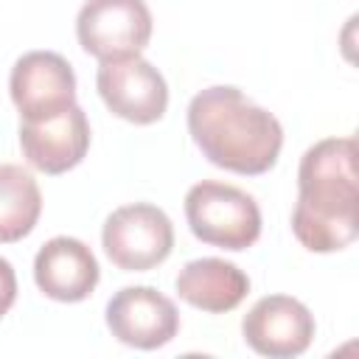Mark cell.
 Here are the masks:
<instances>
[{"mask_svg":"<svg viewBox=\"0 0 359 359\" xmlns=\"http://www.w3.org/2000/svg\"><path fill=\"white\" fill-rule=\"evenodd\" d=\"M146 0H87L76 17V39L98 62L140 56L151 39Z\"/></svg>","mask_w":359,"mask_h":359,"instance_id":"cell-5","label":"cell"},{"mask_svg":"<svg viewBox=\"0 0 359 359\" xmlns=\"http://www.w3.org/2000/svg\"><path fill=\"white\" fill-rule=\"evenodd\" d=\"M8 93L20 118L36 123L76 104V73L62 53L28 50L11 67Z\"/></svg>","mask_w":359,"mask_h":359,"instance_id":"cell-7","label":"cell"},{"mask_svg":"<svg viewBox=\"0 0 359 359\" xmlns=\"http://www.w3.org/2000/svg\"><path fill=\"white\" fill-rule=\"evenodd\" d=\"M107 258L123 272H149L174 250V224L168 213L149 202L115 208L101 227Z\"/></svg>","mask_w":359,"mask_h":359,"instance_id":"cell-4","label":"cell"},{"mask_svg":"<svg viewBox=\"0 0 359 359\" xmlns=\"http://www.w3.org/2000/svg\"><path fill=\"white\" fill-rule=\"evenodd\" d=\"M95 87L107 109L135 126L157 123L168 109V84L143 56L101 62Z\"/></svg>","mask_w":359,"mask_h":359,"instance_id":"cell-6","label":"cell"},{"mask_svg":"<svg viewBox=\"0 0 359 359\" xmlns=\"http://www.w3.org/2000/svg\"><path fill=\"white\" fill-rule=\"evenodd\" d=\"M188 135L208 163L244 177L275 168L283 149L280 121L230 84L205 87L191 98Z\"/></svg>","mask_w":359,"mask_h":359,"instance_id":"cell-2","label":"cell"},{"mask_svg":"<svg viewBox=\"0 0 359 359\" xmlns=\"http://www.w3.org/2000/svg\"><path fill=\"white\" fill-rule=\"evenodd\" d=\"M292 233L309 252H339L353 244L359 233L353 137H323L303 151Z\"/></svg>","mask_w":359,"mask_h":359,"instance_id":"cell-1","label":"cell"},{"mask_svg":"<svg viewBox=\"0 0 359 359\" xmlns=\"http://www.w3.org/2000/svg\"><path fill=\"white\" fill-rule=\"evenodd\" d=\"M20 149L28 165H34L42 174H65L76 168L90 149V121L87 112L73 104L70 109L36 121V123H20Z\"/></svg>","mask_w":359,"mask_h":359,"instance_id":"cell-10","label":"cell"},{"mask_svg":"<svg viewBox=\"0 0 359 359\" xmlns=\"http://www.w3.org/2000/svg\"><path fill=\"white\" fill-rule=\"evenodd\" d=\"M174 286L188 306L208 314H224L241 306L250 292V278L224 258H196L180 269Z\"/></svg>","mask_w":359,"mask_h":359,"instance_id":"cell-12","label":"cell"},{"mask_svg":"<svg viewBox=\"0 0 359 359\" xmlns=\"http://www.w3.org/2000/svg\"><path fill=\"white\" fill-rule=\"evenodd\" d=\"M42 191L34 174L14 163H0V244L22 241L39 222Z\"/></svg>","mask_w":359,"mask_h":359,"instance_id":"cell-13","label":"cell"},{"mask_svg":"<svg viewBox=\"0 0 359 359\" xmlns=\"http://www.w3.org/2000/svg\"><path fill=\"white\" fill-rule=\"evenodd\" d=\"M185 219L191 233L210 247L241 252L261 236L258 202L227 182L202 180L185 194Z\"/></svg>","mask_w":359,"mask_h":359,"instance_id":"cell-3","label":"cell"},{"mask_svg":"<svg viewBox=\"0 0 359 359\" xmlns=\"http://www.w3.org/2000/svg\"><path fill=\"white\" fill-rule=\"evenodd\" d=\"M104 320L118 342L137 351H157L180 331L174 300L154 286H123L109 297Z\"/></svg>","mask_w":359,"mask_h":359,"instance_id":"cell-8","label":"cell"},{"mask_svg":"<svg viewBox=\"0 0 359 359\" xmlns=\"http://www.w3.org/2000/svg\"><path fill=\"white\" fill-rule=\"evenodd\" d=\"M317 323L306 303L289 294H266L241 320L244 342L269 359H292L309 351Z\"/></svg>","mask_w":359,"mask_h":359,"instance_id":"cell-9","label":"cell"},{"mask_svg":"<svg viewBox=\"0 0 359 359\" xmlns=\"http://www.w3.org/2000/svg\"><path fill=\"white\" fill-rule=\"evenodd\" d=\"M14 300H17V272L6 258H0V317L11 311Z\"/></svg>","mask_w":359,"mask_h":359,"instance_id":"cell-14","label":"cell"},{"mask_svg":"<svg viewBox=\"0 0 359 359\" xmlns=\"http://www.w3.org/2000/svg\"><path fill=\"white\" fill-rule=\"evenodd\" d=\"M34 280L39 292L56 303H81L95 292L101 269L84 241L53 236L34 255Z\"/></svg>","mask_w":359,"mask_h":359,"instance_id":"cell-11","label":"cell"}]
</instances>
